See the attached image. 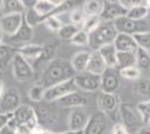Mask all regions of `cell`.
<instances>
[{
  "label": "cell",
  "mask_w": 150,
  "mask_h": 134,
  "mask_svg": "<svg viewBox=\"0 0 150 134\" xmlns=\"http://www.w3.org/2000/svg\"><path fill=\"white\" fill-rule=\"evenodd\" d=\"M119 1L120 4L122 5V7L125 8L127 10H129V9H131L133 7L142 4V1H140V0H119Z\"/></svg>",
  "instance_id": "60d3db41"
},
{
  "label": "cell",
  "mask_w": 150,
  "mask_h": 134,
  "mask_svg": "<svg viewBox=\"0 0 150 134\" xmlns=\"http://www.w3.org/2000/svg\"><path fill=\"white\" fill-rule=\"evenodd\" d=\"M144 4H146V6L148 7V9H149V13H150V0H148V1H146Z\"/></svg>",
  "instance_id": "681fc988"
},
{
  "label": "cell",
  "mask_w": 150,
  "mask_h": 134,
  "mask_svg": "<svg viewBox=\"0 0 150 134\" xmlns=\"http://www.w3.org/2000/svg\"><path fill=\"white\" fill-rule=\"evenodd\" d=\"M2 10V1H0V11Z\"/></svg>",
  "instance_id": "f907efd6"
},
{
  "label": "cell",
  "mask_w": 150,
  "mask_h": 134,
  "mask_svg": "<svg viewBox=\"0 0 150 134\" xmlns=\"http://www.w3.org/2000/svg\"><path fill=\"white\" fill-rule=\"evenodd\" d=\"M77 89L79 88L75 84L74 78H71V79H67L63 83L54 85V86L46 89L44 101L47 103L57 102L58 100L63 98L64 96L69 95L71 93H74V92H77Z\"/></svg>",
  "instance_id": "8992f818"
},
{
  "label": "cell",
  "mask_w": 150,
  "mask_h": 134,
  "mask_svg": "<svg viewBox=\"0 0 150 134\" xmlns=\"http://www.w3.org/2000/svg\"><path fill=\"white\" fill-rule=\"evenodd\" d=\"M79 30H80V28L77 26H75L69 22V24L62 26V28L57 32V36H58V38L62 39V40H69L71 41V39L74 37Z\"/></svg>",
  "instance_id": "f546056e"
},
{
  "label": "cell",
  "mask_w": 150,
  "mask_h": 134,
  "mask_svg": "<svg viewBox=\"0 0 150 134\" xmlns=\"http://www.w3.org/2000/svg\"><path fill=\"white\" fill-rule=\"evenodd\" d=\"M75 75L76 73L73 69L69 60L64 58H54L44 68L38 84L47 89L54 85L74 78Z\"/></svg>",
  "instance_id": "6da1fadb"
},
{
  "label": "cell",
  "mask_w": 150,
  "mask_h": 134,
  "mask_svg": "<svg viewBox=\"0 0 150 134\" xmlns=\"http://www.w3.org/2000/svg\"><path fill=\"white\" fill-rule=\"evenodd\" d=\"M149 125H150V123H149Z\"/></svg>",
  "instance_id": "816d5d0a"
},
{
  "label": "cell",
  "mask_w": 150,
  "mask_h": 134,
  "mask_svg": "<svg viewBox=\"0 0 150 134\" xmlns=\"http://www.w3.org/2000/svg\"><path fill=\"white\" fill-rule=\"evenodd\" d=\"M90 57H91V51H77L72 56L69 62H71V65L76 74H81V73L86 72Z\"/></svg>",
  "instance_id": "ffe728a7"
},
{
  "label": "cell",
  "mask_w": 150,
  "mask_h": 134,
  "mask_svg": "<svg viewBox=\"0 0 150 134\" xmlns=\"http://www.w3.org/2000/svg\"><path fill=\"white\" fill-rule=\"evenodd\" d=\"M85 13L83 11V9H80V8H74L69 11V20H71V24L77 26L83 24V21L85 19Z\"/></svg>",
  "instance_id": "d590c367"
},
{
  "label": "cell",
  "mask_w": 150,
  "mask_h": 134,
  "mask_svg": "<svg viewBox=\"0 0 150 134\" xmlns=\"http://www.w3.org/2000/svg\"><path fill=\"white\" fill-rule=\"evenodd\" d=\"M2 11L8 13H25L26 9L21 0H5L2 1Z\"/></svg>",
  "instance_id": "83f0119b"
},
{
  "label": "cell",
  "mask_w": 150,
  "mask_h": 134,
  "mask_svg": "<svg viewBox=\"0 0 150 134\" xmlns=\"http://www.w3.org/2000/svg\"><path fill=\"white\" fill-rule=\"evenodd\" d=\"M105 69V62L103 60V58L100 55V53L99 51H91V57H90V60H88L86 72L101 76Z\"/></svg>",
  "instance_id": "44dd1931"
},
{
  "label": "cell",
  "mask_w": 150,
  "mask_h": 134,
  "mask_svg": "<svg viewBox=\"0 0 150 134\" xmlns=\"http://www.w3.org/2000/svg\"><path fill=\"white\" fill-rule=\"evenodd\" d=\"M13 120V113H0V130L8 125Z\"/></svg>",
  "instance_id": "ab89813d"
},
{
  "label": "cell",
  "mask_w": 150,
  "mask_h": 134,
  "mask_svg": "<svg viewBox=\"0 0 150 134\" xmlns=\"http://www.w3.org/2000/svg\"><path fill=\"white\" fill-rule=\"evenodd\" d=\"M149 15V9L146 6V4H141L138 6L133 7L131 9L128 10L127 17L132 20H144L147 18V16Z\"/></svg>",
  "instance_id": "f1b7e54d"
},
{
  "label": "cell",
  "mask_w": 150,
  "mask_h": 134,
  "mask_svg": "<svg viewBox=\"0 0 150 134\" xmlns=\"http://www.w3.org/2000/svg\"><path fill=\"white\" fill-rule=\"evenodd\" d=\"M35 114L37 119L38 128L43 131L52 132V128H54L58 123V116L57 113L50 106L44 105L43 103H36L34 106Z\"/></svg>",
  "instance_id": "277c9868"
},
{
  "label": "cell",
  "mask_w": 150,
  "mask_h": 134,
  "mask_svg": "<svg viewBox=\"0 0 150 134\" xmlns=\"http://www.w3.org/2000/svg\"><path fill=\"white\" fill-rule=\"evenodd\" d=\"M75 84L79 89H82L88 93H94L101 89V76L95 75L88 72L76 74L74 77Z\"/></svg>",
  "instance_id": "30bf717a"
},
{
  "label": "cell",
  "mask_w": 150,
  "mask_h": 134,
  "mask_svg": "<svg viewBox=\"0 0 150 134\" xmlns=\"http://www.w3.org/2000/svg\"><path fill=\"white\" fill-rule=\"evenodd\" d=\"M21 2H23L26 10H29V9H34L37 0H21Z\"/></svg>",
  "instance_id": "ee69618b"
},
{
  "label": "cell",
  "mask_w": 150,
  "mask_h": 134,
  "mask_svg": "<svg viewBox=\"0 0 150 134\" xmlns=\"http://www.w3.org/2000/svg\"><path fill=\"white\" fill-rule=\"evenodd\" d=\"M2 38H4V32H1V29H0V46L2 45Z\"/></svg>",
  "instance_id": "c3c4849f"
},
{
  "label": "cell",
  "mask_w": 150,
  "mask_h": 134,
  "mask_svg": "<svg viewBox=\"0 0 150 134\" xmlns=\"http://www.w3.org/2000/svg\"><path fill=\"white\" fill-rule=\"evenodd\" d=\"M88 119L90 117H88V115L85 114L83 109H81V107L74 109L69 115V121H67L69 131H72V132L83 131L88 124Z\"/></svg>",
  "instance_id": "9a60e30c"
},
{
  "label": "cell",
  "mask_w": 150,
  "mask_h": 134,
  "mask_svg": "<svg viewBox=\"0 0 150 134\" xmlns=\"http://www.w3.org/2000/svg\"><path fill=\"white\" fill-rule=\"evenodd\" d=\"M34 37V28L31 27L27 21L25 17L23 20V24L20 26L19 30L16 35H13V37H10V40L13 43H24V45L29 43Z\"/></svg>",
  "instance_id": "7402d4cb"
},
{
  "label": "cell",
  "mask_w": 150,
  "mask_h": 134,
  "mask_svg": "<svg viewBox=\"0 0 150 134\" xmlns=\"http://www.w3.org/2000/svg\"><path fill=\"white\" fill-rule=\"evenodd\" d=\"M113 25L118 34L134 36L141 32H150V19L132 20L125 16L114 20Z\"/></svg>",
  "instance_id": "3957f363"
},
{
  "label": "cell",
  "mask_w": 150,
  "mask_h": 134,
  "mask_svg": "<svg viewBox=\"0 0 150 134\" xmlns=\"http://www.w3.org/2000/svg\"><path fill=\"white\" fill-rule=\"evenodd\" d=\"M120 75L121 77L127 78V79L137 81V79H140V77H141V72L137 66H132V67H128V68L120 70Z\"/></svg>",
  "instance_id": "e575fe53"
},
{
  "label": "cell",
  "mask_w": 150,
  "mask_h": 134,
  "mask_svg": "<svg viewBox=\"0 0 150 134\" xmlns=\"http://www.w3.org/2000/svg\"><path fill=\"white\" fill-rule=\"evenodd\" d=\"M45 92L46 89L39 85V84H36L34 86H31L29 91H28V97L30 98L33 102L35 103H42L45 98Z\"/></svg>",
  "instance_id": "d6a6232c"
},
{
  "label": "cell",
  "mask_w": 150,
  "mask_h": 134,
  "mask_svg": "<svg viewBox=\"0 0 150 134\" xmlns=\"http://www.w3.org/2000/svg\"><path fill=\"white\" fill-rule=\"evenodd\" d=\"M71 43L76 46H86L88 45V34L80 29L74 37L71 39Z\"/></svg>",
  "instance_id": "f35d334b"
},
{
  "label": "cell",
  "mask_w": 150,
  "mask_h": 134,
  "mask_svg": "<svg viewBox=\"0 0 150 134\" xmlns=\"http://www.w3.org/2000/svg\"><path fill=\"white\" fill-rule=\"evenodd\" d=\"M118 35L113 22H102L94 32L88 34V47L91 51H98L106 45L113 44Z\"/></svg>",
  "instance_id": "7a4b0ae2"
},
{
  "label": "cell",
  "mask_w": 150,
  "mask_h": 134,
  "mask_svg": "<svg viewBox=\"0 0 150 134\" xmlns=\"http://www.w3.org/2000/svg\"><path fill=\"white\" fill-rule=\"evenodd\" d=\"M88 104V98L85 97L84 95L80 94L79 92L71 93V94L64 96L63 98L57 101V105L61 106V107H74V109H79V107L86 106Z\"/></svg>",
  "instance_id": "2e32d148"
},
{
  "label": "cell",
  "mask_w": 150,
  "mask_h": 134,
  "mask_svg": "<svg viewBox=\"0 0 150 134\" xmlns=\"http://www.w3.org/2000/svg\"><path fill=\"white\" fill-rule=\"evenodd\" d=\"M24 15L25 13L2 15L0 18V29L4 32V35H7L9 37H13V35H16L23 24Z\"/></svg>",
  "instance_id": "4fadbf2b"
},
{
  "label": "cell",
  "mask_w": 150,
  "mask_h": 134,
  "mask_svg": "<svg viewBox=\"0 0 150 134\" xmlns=\"http://www.w3.org/2000/svg\"><path fill=\"white\" fill-rule=\"evenodd\" d=\"M136 66L141 73L149 74L150 73V51L138 48L136 51Z\"/></svg>",
  "instance_id": "484cf974"
},
{
  "label": "cell",
  "mask_w": 150,
  "mask_h": 134,
  "mask_svg": "<svg viewBox=\"0 0 150 134\" xmlns=\"http://www.w3.org/2000/svg\"><path fill=\"white\" fill-rule=\"evenodd\" d=\"M119 114L121 121H122L121 124L129 131L130 134H136V132L141 128L142 122H141V119L138 114V112H136L133 107H131V105H129L128 103H121Z\"/></svg>",
  "instance_id": "5b68a950"
},
{
  "label": "cell",
  "mask_w": 150,
  "mask_h": 134,
  "mask_svg": "<svg viewBox=\"0 0 150 134\" xmlns=\"http://www.w3.org/2000/svg\"><path fill=\"white\" fill-rule=\"evenodd\" d=\"M138 45V48H142L150 51V32H141L133 36Z\"/></svg>",
  "instance_id": "836d02e7"
},
{
  "label": "cell",
  "mask_w": 150,
  "mask_h": 134,
  "mask_svg": "<svg viewBox=\"0 0 150 134\" xmlns=\"http://www.w3.org/2000/svg\"><path fill=\"white\" fill-rule=\"evenodd\" d=\"M81 132H72V131H65V132H47V131H42V134H82Z\"/></svg>",
  "instance_id": "f6af8a7d"
},
{
  "label": "cell",
  "mask_w": 150,
  "mask_h": 134,
  "mask_svg": "<svg viewBox=\"0 0 150 134\" xmlns=\"http://www.w3.org/2000/svg\"><path fill=\"white\" fill-rule=\"evenodd\" d=\"M112 134H130V133H129V131L121 123H115L112 128Z\"/></svg>",
  "instance_id": "b9f144b4"
},
{
  "label": "cell",
  "mask_w": 150,
  "mask_h": 134,
  "mask_svg": "<svg viewBox=\"0 0 150 134\" xmlns=\"http://www.w3.org/2000/svg\"><path fill=\"white\" fill-rule=\"evenodd\" d=\"M136 134H150V125H142L136 132Z\"/></svg>",
  "instance_id": "bcb514c9"
},
{
  "label": "cell",
  "mask_w": 150,
  "mask_h": 134,
  "mask_svg": "<svg viewBox=\"0 0 150 134\" xmlns=\"http://www.w3.org/2000/svg\"><path fill=\"white\" fill-rule=\"evenodd\" d=\"M120 98L118 94H110V93H103L98 97V106L102 113H104L106 116H113L115 113L119 112L120 109Z\"/></svg>",
  "instance_id": "7c38bea8"
},
{
  "label": "cell",
  "mask_w": 150,
  "mask_h": 134,
  "mask_svg": "<svg viewBox=\"0 0 150 134\" xmlns=\"http://www.w3.org/2000/svg\"><path fill=\"white\" fill-rule=\"evenodd\" d=\"M0 134H18V131L15 128H13L11 125H6L5 128H2L0 130Z\"/></svg>",
  "instance_id": "7bdbcfd3"
},
{
  "label": "cell",
  "mask_w": 150,
  "mask_h": 134,
  "mask_svg": "<svg viewBox=\"0 0 150 134\" xmlns=\"http://www.w3.org/2000/svg\"><path fill=\"white\" fill-rule=\"evenodd\" d=\"M17 53L18 49L10 45L2 44L0 46V70H4L10 63H13Z\"/></svg>",
  "instance_id": "603a6c76"
},
{
  "label": "cell",
  "mask_w": 150,
  "mask_h": 134,
  "mask_svg": "<svg viewBox=\"0 0 150 134\" xmlns=\"http://www.w3.org/2000/svg\"><path fill=\"white\" fill-rule=\"evenodd\" d=\"M17 49H18V54H20L25 59H27L30 63V65H33L35 62H37L43 54V46L42 45L25 44L20 46Z\"/></svg>",
  "instance_id": "ac0fdd59"
},
{
  "label": "cell",
  "mask_w": 150,
  "mask_h": 134,
  "mask_svg": "<svg viewBox=\"0 0 150 134\" xmlns=\"http://www.w3.org/2000/svg\"><path fill=\"white\" fill-rule=\"evenodd\" d=\"M98 51L100 53V55L102 56L103 60L105 62L106 67L117 68V55H118V51L114 48L113 44L103 46Z\"/></svg>",
  "instance_id": "cb8c5ba5"
},
{
  "label": "cell",
  "mask_w": 150,
  "mask_h": 134,
  "mask_svg": "<svg viewBox=\"0 0 150 134\" xmlns=\"http://www.w3.org/2000/svg\"><path fill=\"white\" fill-rule=\"evenodd\" d=\"M6 92V89H5V84L2 81H0V98H1V96L4 95V93Z\"/></svg>",
  "instance_id": "7dc6e473"
},
{
  "label": "cell",
  "mask_w": 150,
  "mask_h": 134,
  "mask_svg": "<svg viewBox=\"0 0 150 134\" xmlns=\"http://www.w3.org/2000/svg\"><path fill=\"white\" fill-rule=\"evenodd\" d=\"M20 105L21 97L18 89H7L0 98V113H13Z\"/></svg>",
  "instance_id": "5bb4252c"
},
{
  "label": "cell",
  "mask_w": 150,
  "mask_h": 134,
  "mask_svg": "<svg viewBox=\"0 0 150 134\" xmlns=\"http://www.w3.org/2000/svg\"><path fill=\"white\" fill-rule=\"evenodd\" d=\"M13 77L19 82L30 81L35 75V69L33 68L30 63L23 57L20 54H16L13 59Z\"/></svg>",
  "instance_id": "52a82bcc"
},
{
  "label": "cell",
  "mask_w": 150,
  "mask_h": 134,
  "mask_svg": "<svg viewBox=\"0 0 150 134\" xmlns=\"http://www.w3.org/2000/svg\"><path fill=\"white\" fill-rule=\"evenodd\" d=\"M59 43H47V44L43 45V54L39 57L37 62H35L34 64L31 65L33 68H42V67H46L47 65L50 64V62L54 59V56L56 54L57 47H58Z\"/></svg>",
  "instance_id": "e0dca14e"
},
{
  "label": "cell",
  "mask_w": 150,
  "mask_h": 134,
  "mask_svg": "<svg viewBox=\"0 0 150 134\" xmlns=\"http://www.w3.org/2000/svg\"><path fill=\"white\" fill-rule=\"evenodd\" d=\"M44 24L50 30L55 32H58V30L62 28V26H63L62 20L59 19L57 16H52L50 18H47V19L44 21Z\"/></svg>",
  "instance_id": "74e56055"
},
{
  "label": "cell",
  "mask_w": 150,
  "mask_h": 134,
  "mask_svg": "<svg viewBox=\"0 0 150 134\" xmlns=\"http://www.w3.org/2000/svg\"><path fill=\"white\" fill-rule=\"evenodd\" d=\"M103 10V1L101 0H88L83 5V11L86 17L100 16Z\"/></svg>",
  "instance_id": "4316f807"
},
{
  "label": "cell",
  "mask_w": 150,
  "mask_h": 134,
  "mask_svg": "<svg viewBox=\"0 0 150 134\" xmlns=\"http://www.w3.org/2000/svg\"><path fill=\"white\" fill-rule=\"evenodd\" d=\"M137 112L141 122H142V125H149L150 123V100L144 101V102L138 103L137 105Z\"/></svg>",
  "instance_id": "4dcf8cb0"
},
{
  "label": "cell",
  "mask_w": 150,
  "mask_h": 134,
  "mask_svg": "<svg viewBox=\"0 0 150 134\" xmlns=\"http://www.w3.org/2000/svg\"><path fill=\"white\" fill-rule=\"evenodd\" d=\"M136 91L139 95L146 96L150 100V79H139L136 85Z\"/></svg>",
  "instance_id": "8d00e7d4"
},
{
  "label": "cell",
  "mask_w": 150,
  "mask_h": 134,
  "mask_svg": "<svg viewBox=\"0 0 150 134\" xmlns=\"http://www.w3.org/2000/svg\"><path fill=\"white\" fill-rule=\"evenodd\" d=\"M128 10L122 7L120 1L106 0L103 1V10L100 15L102 22H113L121 17H125Z\"/></svg>",
  "instance_id": "ba28073f"
},
{
  "label": "cell",
  "mask_w": 150,
  "mask_h": 134,
  "mask_svg": "<svg viewBox=\"0 0 150 134\" xmlns=\"http://www.w3.org/2000/svg\"><path fill=\"white\" fill-rule=\"evenodd\" d=\"M109 128V119L101 111L95 112L88 119V122L82 134H106Z\"/></svg>",
  "instance_id": "8fae6325"
},
{
  "label": "cell",
  "mask_w": 150,
  "mask_h": 134,
  "mask_svg": "<svg viewBox=\"0 0 150 134\" xmlns=\"http://www.w3.org/2000/svg\"><path fill=\"white\" fill-rule=\"evenodd\" d=\"M120 70L117 68L106 67L104 73L101 75V92L117 94L120 87Z\"/></svg>",
  "instance_id": "9c48e42d"
},
{
  "label": "cell",
  "mask_w": 150,
  "mask_h": 134,
  "mask_svg": "<svg viewBox=\"0 0 150 134\" xmlns=\"http://www.w3.org/2000/svg\"><path fill=\"white\" fill-rule=\"evenodd\" d=\"M102 24L100 16H93V17H85V19L82 24V30L86 32V34H91L94 32L99 26Z\"/></svg>",
  "instance_id": "1f68e13d"
},
{
  "label": "cell",
  "mask_w": 150,
  "mask_h": 134,
  "mask_svg": "<svg viewBox=\"0 0 150 134\" xmlns=\"http://www.w3.org/2000/svg\"><path fill=\"white\" fill-rule=\"evenodd\" d=\"M113 46L117 51H136L138 49V45L133 36L118 34L113 41Z\"/></svg>",
  "instance_id": "d6986e66"
},
{
  "label": "cell",
  "mask_w": 150,
  "mask_h": 134,
  "mask_svg": "<svg viewBox=\"0 0 150 134\" xmlns=\"http://www.w3.org/2000/svg\"><path fill=\"white\" fill-rule=\"evenodd\" d=\"M132 66H136V51H118L117 69L122 70Z\"/></svg>",
  "instance_id": "d4e9b609"
}]
</instances>
